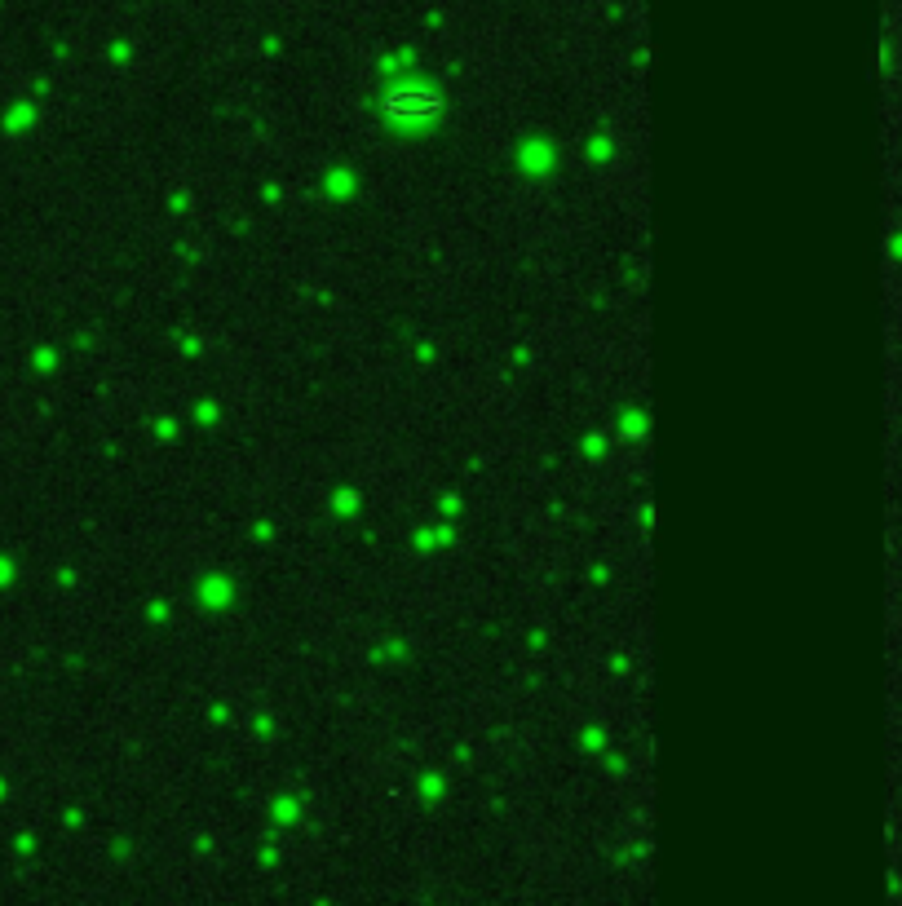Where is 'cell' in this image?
<instances>
[{
	"instance_id": "cell-1",
	"label": "cell",
	"mask_w": 902,
	"mask_h": 906,
	"mask_svg": "<svg viewBox=\"0 0 902 906\" xmlns=\"http://www.w3.org/2000/svg\"><path fill=\"white\" fill-rule=\"evenodd\" d=\"M438 111H443V102H438V93H429V89H394L390 98H385V115L398 124H425V120H434Z\"/></svg>"
}]
</instances>
